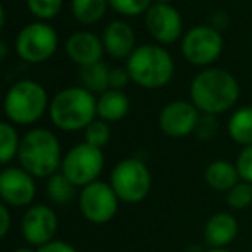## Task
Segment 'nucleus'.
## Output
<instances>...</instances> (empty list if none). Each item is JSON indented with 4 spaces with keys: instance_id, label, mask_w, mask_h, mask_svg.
<instances>
[{
    "instance_id": "f257e3e1",
    "label": "nucleus",
    "mask_w": 252,
    "mask_h": 252,
    "mask_svg": "<svg viewBox=\"0 0 252 252\" xmlns=\"http://www.w3.org/2000/svg\"><path fill=\"white\" fill-rule=\"evenodd\" d=\"M238 97L237 78L221 67H206L190 83V100L202 114H223L235 107Z\"/></svg>"
},
{
    "instance_id": "f03ea898",
    "label": "nucleus",
    "mask_w": 252,
    "mask_h": 252,
    "mask_svg": "<svg viewBox=\"0 0 252 252\" xmlns=\"http://www.w3.org/2000/svg\"><path fill=\"white\" fill-rule=\"evenodd\" d=\"M63 158L59 138L47 128H32L21 137L18 152L19 166L35 178H50L59 173Z\"/></svg>"
},
{
    "instance_id": "7ed1b4c3",
    "label": "nucleus",
    "mask_w": 252,
    "mask_h": 252,
    "mask_svg": "<svg viewBox=\"0 0 252 252\" xmlns=\"http://www.w3.org/2000/svg\"><path fill=\"white\" fill-rule=\"evenodd\" d=\"M49 118L63 131H85L97 119V97L81 85L67 87L50 98Z\"/></svg>"
},
{
    "instance_id": "20e7f679",
    "label": "nucleus",
    "mask_w": 252,
    "mask_h": 252,
    "mask_svg": "<svg viewBox=\"0 0 252 252\" xmlns=\"http://www.w3.org/2000/svg\"><path fill=\"white\" fill-rule=\"evenodd\" d=\"M126 69L131 81L147 90H158L171 81L175 74V59L159 43H144L126 59Z\"/></svg>"
},
{
    "instance_id": "39448f33",
    "label": "nucleus",
    "mask_w": 252,
    "mask_h": 252,
    "mask_svg": "<svg viewBox=\"0 0 252 252\" xmlns=\"http://www.w3.org/2000/svg\"><path fill=\"white\" fill-rule=\"evenodd\" d=\"M50 98L47 90L35 80H19L4 97V112L12 125L30 126L49 112Z\"/></svg>"
},
{
    "instance_id": "423d86ee",
    "label": "nucleus",
    "mask_w": 252,
    "mask_h": 252,
    "mask_svg": "<svg viewBox=\"0 0 252 252\" xmlns=\"http://www.w3.org/2000/svg\"><path fill=\"white\" fill-rule=\"evenodd\" d=\"M111 187L119 200L126 204L142 202L149 195L152 187V176L147 164L138 158L121 159L112 168Z\"/></svg>"
},
{
    "instance_id": "0eeeda50",
    "label": "nucleus",
    "mask_w": 252,
    "mask_h": 252,
    "mask_svg": "<svg viewBox=\"0 0 252 252\" xmlns=\"http://www.w3.org/2000/svg\"><path fill=\"white\" fill-rule=\"evenodd\" d=\"M105 158L102 149L81 142L64 154L61 173L76 187H87L97 182L104 171Z\"/></svg>"
},
{
    "instance_id": "6e6552de",
    "label": "nucleus",
    "mask_w": 252,
    "mask_h": 252,
    "mask_svg": "<svg viewBox=\"0 0 252 252\" xmlns=\"http://www.w3.org/2000/svg\"><path fill=\"white\" fill-rule=\"evenodd\" d=\"M59 35L45 21H35L23 26L16 36V52L25 63L42 64L56 54Z\"/></svg>"
},
{
    "instance_id": "1a4fd4ad",
    "label": "nucleus",
    "mask_w": 252,
    "mask_h": 252,
    "mask_svg": "<svg viewBox=\"0 0 252 252\" xmlns=\"http://www.w3.org/2000/svg\"><path fill=\"white\" fill-rule=\"evenodd\" d=\"M223 45L221 32L211 25H197L182 36V54L193 66L206 67L216 63Z\"/></svg>"
},
{
    "instance_id": "9d476101",
    "label": "nucleus",
    "mask_w": 252,
    "mask_h": 252,
    "mask_svg": "<svg viewBox=\"0 0 252 252\" xmlns=\"http://www.w3.org/2000/svg\"><path fill=\"white\" fill-rule=\"evenodd\" d=\"M78 202H80V211L85 220L95 224H104L111 221L118 213L119 197L116 195L111 183L97 180L81 189Z\"/></svg>"
},
{
    "instance_id": "9b49d317",
    "label": "nucleus",
    "mask_w": 252,
    "mask_h": 252,
    "mask_svg": "<svg viewBox=\"0 0 252 252\" xmlns=\"http://www.w3.org/2000/svg\"><path fill=\"white\" fill-rule=\"evenodd\" d=\"M200 111L192 100H173L166 104L159 112V128L171 138H185L192 135L197 128Z\"/></svg>"
},
{
    "instance_id": "f8f14e48",
    "label": "nucleus",
    "mask_w": 252,
    "mask_h": 252,
    "mask_svg": "<svg viewBox=\"0 0 252 252\" xmlns=\"http://www.w3.org/2000/svg\"><path fill=\"white\" fill-rule=\"evenodd\" d=\"M147 32L159 45H171L183 36V19L173 4H152L145 12Z\"/></svg>"
},
{
    "instance_id": "ddd939ff",
    "label": "nucleus",
    "mask_w": 252,
    "mask_h": 252,
    "mask_svg": "<svg viewBox=\"0 0 252 252\" xmlns=\"http://www.w3.org/2000/svg\"><path fill=\"white\" fill-rule=\"evenodd\" d=\"M35 176L30 175L21 166H7L0 173V197L4 204L12 207L30 206L35 199Z\"/></svg>"
},
{
    "instance_id": "4468645a",
    "label": "nucleus",
    "mask_w": 252,
    "mask_h": 252,
    "mask_svg": "<svg viewBox=\"0 0 252 252\" xmlns=\"http://www.w3.org/2000/svg\"><path fill=\"white\" fill-rule=\"evenodd\" d=\"M57 226H59V220L56 211L43 204L32 206L21 220V233L25 240L38 247L54 240Z\"/></svg>"
},
{
    "instance_id": "2eb2a0df",
    "label": "nucleus",
    "mask_w": 252,
    "mask_h": 252,
    "mask_svg": "<svg viewBox=\"0 0 252 252\" xmlns=\"http://www.w3.org/2000/svg\"><path fill=\"white\" fill-rule=\"evenodd\" d=\"M64 50H66V56L80 67L90 66V64L102 61V56L105 52L102 36L87 32V30L71 33L66 38Z\"/></svg>"
},
{
    "instance_id": "dca6fc26",
    "label": "nucleus",
    "mask_w": 252,
    "mask_h": 252,
    "mask_svg": "<svg viewBox=\"0 0 252 252\" xmlns=\"http://www.w3.org/2000/svg\"><path fill=\"white\" fill-rule=\"evenodd\" d=\"M102 43L104 49L112 59H128L137 49L135 45V32L130 25L123 19H116L105 25L102 32Z\"/></svg>"
},
{
    "instance_id": "f3484780",
    "label": "nucleus",
    "mask_w": 252,
    "mask_h": 252,
    "mask_svg": "<svg viewBox=\"0 0 252 252\" xmlns=\"http://www.w3.org/2000/svg\"><path fill=\"white\" fill-rule=\"evenodd\" d=\"M238 233V223L233 214L216 213L211 216L204 228V240L211 249H224L233 242Z\"/></svg>"
},
{
    "instance_id": "a211bd4d",
    "label": "nucleus",
    "mask_w": 252,
    "mask_h": 252,
    "mask_svg": "<svg viewBox=\"0 0 252 252\" xmlns=\"http://www.w3.org/2000/svg\"><path fill=\"white\" fill-rule=\"evenodd\" d=\"M204 178H206L207 185L216 192H228L240 182L237 164L226 161V159H216V161L209 162L204 171Z\"/></svg>"
},
{
    "instance_id": "6ab92c4d",
    "label": "nucleus",
    "mask_w": 252,
    "mask_h": 252,
    "mask_svg": "<svg viewBox=\"0 0 252 252\" xmlns=\"http://www.w3.org/2000/svg\"><path fill=\"white\" fill-rule=\"evenodd\" d=\"M130 112V98L123 90H112L98 95L97 98V118L107 123L121 121Z\"/></svg>"
},
{
    "instance_id": "aec40b11",
    "label": "nucleus",
    "mask_w": 252,
    "mask_h": 252,
    "mask_svg": "<svg viewBox=\"0 0 252 252\" xmlns=\"http://www.w3.org/2000/svg\"><path fill=\"white\" fill-rule=\"evenodd\" d=\"M226 130L235 144L242 147L252 145V105L237 109L228 119Z\"/></svg>"
},
{
    "instance_id": "412c9836",
    "label": "nucleus",
    "mask_w": 252,
    "mask_h": 252,
    "mask_svg": "<svg viewBox=\"0 0 252 252\" xmlns=\"http://www.w3.org/2000/svg\"><path fill=\"white\" fill-rule=\"evenodd\" d=\"M109 74H111V67L104 61H98V63L90 64V66L80 67L78 76H80L81 87L87 88L94 95H100L111 88L109 87Z\"/></svg>"
},
{
    "instance_id": "4be33fe9",
    "label": "nucleus",
    "mask_w": 252,
    "mask_h": 252,
    "mask_svg": "<svg viewBox=\"0 0 252 252\" xmlns=\"http://www.w3.org/2000/svg\"><path fill=\"white\" fill-rule=\"evenodd\" d=\"M109 9V0H71V12L80 25H97Z\"/></svg>"
},
{
    "instance_id": "5701e85b",
    "label": "nucleus",
    "mask_w": 252,
    "mask_h": 252,
    "mask_svg": "<svg viewBox=\"0 0 252 252\" xmlns=\"http://www.w3.org/2000/svg\"><path fill=\"white\" fill-rule=\"evenodd\" d=\"M47 195L56 206H66L76 195V185L71 183L63 173H56L47 182Z\"/></svg>"
},
{
    "instance_id": "b1692460",
    "label": "nucleus",
    "mask_w": 252,
    "mask_h": 252,
    "mask_svg": "<svg viewBox=\"0 0 252 252\" xmlns=\"http://www.w3.org/2000/svg\"><path fill=\"white\" fill-rule=\"evenodd\" d=\"M21 137H19L16 125L11 121H4L0 125V162L9 164L14 158H18Z\"/></svg>"
},
{
    "instance_id": "393cba45",
    "label": "nucleus",
    "mask_w": 252,
    "mask_h": 252,
    "mask_svg": "<svg viewBox=\"0 0 252 252\" xmlns=\"http://www.w3.org/2000/svg\"><path fill=\"white\" fill-rule=\"evenodd\" d=\"M64 0H26V7L36 18V21H50L59 16Z\"/></svg>"
},
{
    "instance_id": "a878e982",
    "label": "nucleus",
    "mask_w": 252,
    "mask_h": 252,
    "mask_svg": "<svg viewBox=\"0 0 252 252\" xmlns=\"http://www.w3.org/2000/svg\"><path fill=\"white\" fill-rule=\"evenodd\" d=\"M154 0H109V7L123 18H135L145 14Z\"/></svg>"
},
{
    "instance_id": "bb28decb",
    "label": "nucleus",
    "mask_w": 252,
    "mask_h": 252,
    "mask_svg": "<svg viewBox=\"0 0 252 252\" xmlns=\"http://www.w3.org/2000/svg\"><path fill=\"white\" fill-rule=\"evenodd\" d=\"M111 140V126L104 119H95L85 128V142L97 149H102Z\"/></svg>"
},
{
    "instance_id": "cd10ccee",
    "label": "nucleus",
    "mask_w": 252,
    "mask_h": 252,
    "mask_svg": "<svg viewBox=\"0 0 252 252\" xmlns=\"http://www.w3.org/2000/svg\"><path fill=\"white\" fill-rule=\"evenodd\" d=\"M226 204L231 209H245L252 204V183L238 182L226 192Z\"/></svg>"
},
{
    "instance_id": "c85d7f7f",
    "label": "nucleus",
    "mask_w": 252,
    "mask_h": 252,
    "mask_svg": "<svg viewBox=\"0 0 252 252\" xmlns=\"http://www.w3.org/2000/svg\"><path fill=\"white\" fill-rule=\"evenodd\" d=\"M218 116L214 114H202L200 112V118L199 123H197V128H195V137L199 140L206 142V140H213L214 137L218 135Z\"/></svg>"
},
{
    "instance_id": "c756f323",
    "label": "nucleus",
    "mask_w": 252,
    "mask_h": 252,
    "mask_svg": "<svg viewBox=\"0 0 252 252\" xmlns=\"http://www.w3.org/2000/svg\"><path fill=\"white\" fill-rule=\"evenodd\" d=\"M237 169L242 182L252 183V145L244 147L237 158Z\"/></svg>"
},
{
    "instance_id": "7c9ffc66",
    "label": "nucleus",
    "mask_w": 252,
    "mask_h": 252,
    "mask_svg": "<svg viewBox=\"0 0 252 252\" xmlns=\"http://www.w3.org/2000/svg\"><path fill=\"white\" fill-rule=\"evenodd\" d=\"M131 81V76L128 73V69L125 67H112L111 74H109V87L112 90H123L128 87V83Z\"/></svg>"
},
{
    "instance_id": "2f4dec72",
    "label": "nucleus",
    "mask_w": 252,
    "mask_h": 252,
    "mask_svg": "<svg viewBox=\"0 0 252 252\" xmlns=\"http://www.w3.org/2000/svg\"><path fill=\"white\" fill-rule=\"evenodd\" d=\"M36 252H78L73 245L66 244V242H61V240H52L49 244L42 245Z\"/></svg>"
},
{
    "instance_id": "473e14b6",
    "label": "nucleus",
    "mask_w": 252,
    "mask_h": 252,
    "mask_svg": "<svg viewBox=\"0 0 252 252\" xmlns=\"http://www.w3.org/2000/svg\"><path fill=\"white\" fill-rule=\"evenodd\" d=\"M11 228V213H9L7 204L0 206V237H5Z\"/></svg>"
},
{
    "instance_id": "72a5a7b5",
    "label": "nucleus",
    "mask_w": 252,
    "mask_h": 252,
    "mask_svg": "<svg viewBox=\"0 0 252 252\" xmlns=\"http://www.w3.org/2000/svg\"><path fill=\"white\" fill-rule=\"evenodd\" d=\"M228 25H230V16H228L224 11H216L213 14V18H211V26H213V28H216L218 32L224 30Z\"/></svg>"
},
{
    "instance_id": "f704fd0d",
    "label": "nucleus",
    "mask_w": 252,
    "mask_h": 252,
    "mask_svg": "<svg viewBox=\"0 0 252 252\" xmlns=\"http://www.w3.org/2000/svg\"><path fill=\"white\" fill-rule=\"evenodd\" d=\"M0 49H2V59H5L7 57V45H5V42L0 43Z\"/></svg>"
},
{
    "instance_id": "c9c22d12",
    "label": "nucleus",
    "mask_w": 252,
    "mask_h": 252,
    "mask_svg": "<svg viewBox=\"0 0 252 252\" xmlns=\"http://www.w3.org/2000/svg\"><path fill=\"white\" fill-rule=\"evenodd\" d=\"M156 4H171L173 0H154Z\"/></svg>"
},
{
    "instance_id": "e433bc0d",
    "label": "nucleus",
    "mask_w": 252,
    "mask_h": 252,
    "mask_svg": "<svg viewBox=\"0 0 252 252\" xmlns=\"http://www.w3.org/2000/svg\"><path fill=\"white\" fill-rule=\"evenodd\" d=\"M207 252H230V251H226V249H211Z\"/></svg>"
},
{
    "instance_id": "4c0bfd02",
    "label": "nucleus",
    "mask_w": 252,
    "mask_h": 252,
    "mask_svg": "<svg viewBox=\"0 0 252 252\" xmlns=\"http://www.w3.org/2000/svg\"><path fill=\"white\" fill-rule=\"evenodd\" d=\"M14 252H35V251H32V249H26V247H23V249H18V251H14Z\"/></svg>"
}]
</instances>
